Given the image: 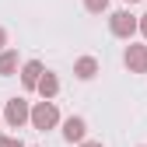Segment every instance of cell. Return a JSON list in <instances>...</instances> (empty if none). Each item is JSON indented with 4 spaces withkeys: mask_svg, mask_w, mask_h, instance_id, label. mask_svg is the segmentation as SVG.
Listing matches in <instances>:
<instances>
[{
    "mask_svg": "<svg viewBox=\"0 0 147 147\" xmlns=\"http://www.w3.org/2000/svg\"><path fill=\"white\" fill-rule=\"evenodd\" d=\"M39 74H42V67H39V63H28V67H25V74H21V77H25V88H35V84H39Z\"/></svg>",
    "mask_w": 147,
    "mask_h": 147,
    "instance_id": "6",
    "label": "cell"
},
{
    "mask_svg": "<svg viewBox=\"0 0 147 147\" xmlns=\"http://www.w3.org/2000/svg\"><path fill=\"white\" fill-rule=\"evenodd\" d=\"M63 133H67V140H81L84 137V119H67Z\"/></svg>",
    "mask_w": 147,
    "mask_h": 147,
    "instance_id": "5",
    "label": "cell"
},
{
    "mask_svg": "<svg viewBox=\"0 0 147 147\" xmlns=\"http://www.w3.org/2000/svg\"><path fill=\"white\" fill-rule=\"evenodd\" d=\"M25 119H28V105H25L21 98H14V102L7 105V123H11V126H21Z\"/></svg>",
    "mask_w": 147,
    "mask_h": 147,
    "instance_id": "2",
    "label": "cell"
},
{
    "mask_svg": "<svg viewBox=\"0 0 147 147\" xmlns=\"http://www.w3.org/2000/svg\"><path fill=\"white\" fill-rule=\"evenodd\" d=\"M84 147H102V144H84Z\"/></svg>",
    "mask_w": 147,
    "mask_h": 147,
    "instance_id": "13",
    "label": "cell"
},
{
    "mask_svg": "<svg viewBox=\"0 0 147 147\" xmlns=\"http://www.w3.org/2000/svg\"><path fill=\"white\" fill-rule=\"evenodd\" d=\"M95 74V60H81L77 63V77H91Z\"/></svg>",
    "mask_w": 147,
    "mask_h": 147,
    "instance_id": "9",
    "label": "cell"
},
{
    "mask_svg": "<svg viewBox=\"0 0 147 147\" xmlns=\"http://www.w3.org/2000/svg\"><path fill=\"white\" fill-rule=\"evenodd\" d=\"M109 0H88V11H105Z\"/></svg>",
    "mask_w": 147,
    "mask_h": 147,
    "instance_id": "10",
    "label": "cell"
},
{
    "mask_svg": "<svg viewBox=\"0 0 147 147\" xmlns=\"http://www.w3.org/2000/svg\"><path fill=\"white\" fill-rule=\"evenodd\" d=\"M133 28H137V21H133L130 14H112V32L116 35H130Z\"/></svg>",
    "mask_w": 147,
    "mask_h": 147,
    "instance_id": "3",
    "label": "cell"
},
{
    "mask_svg": "<svg viewBox=\"0 0 147 147\" xmlns=\"http://www.w3.org/2000/svg\"><path fill=\"white\" fill-rule=\"evenodd\" d=\"M0 42H4V32H0Z\"/></svg>",
    "mask_w": 147,
    "mask_h": 147,
    "instance_id": "14",
    "label": "cell"
},
{
    "mask_svg": "<svg viewBox=\"0 0 147 147\" xmlns=\"http://www.w3.org/2000/svg\"><path fill=\"white\" fill-rule=\"evenodd\" d=\"M32 119H35V126H39V130H49V126L53 123H56V109H53V105H39V109H35V112H32Z\"/></svg>",
    "mask_w": 147,
    "mask_h": 147,
    "instance_id": "1",
    "label": "cell"
},
{
    "mask_svg": "<svg viewBox=\"0 0 147 147\" xmlns=\"http://www.w3.org/2000/svg\"><path fill=\"white\" fill-rule=\"evenodd\" d=\"M144 35H147V18H144Z\"/></svg>",
    "mask_w": 147,
    "mask_h": 147,
    "instance_id": "12",
    "label": "cell"
},
{
    "mask_svg": "<svg viewBox=\"0 0 147 147\" xmlns=\"http://www.w3.org/2000/svg\"><path fill=\"white\" fill-rule=\"evenodd\" d=\"M39 91H42V95H53V91H56V77H53V74H46V77L39 81Z\"/></svg>",
    "mask_w": 147,
    "mask_h": 147,
    "instance_id": "8",
    "label": "cell"
},
{
    "mask_svg": "<svg viewBox=\"0 0 147 147\" xmlns=\"http://www.w3.org/2000/svg\"><path fill=\"white\" fill-rule=\"evenodd\" d=\"M14 67H18V53H4V56H0V74L7 77Z\"/></svg>",
    "mask_w": 147,
    "mask_h": 147,
    "instance_id": "7",
    "label": "cell"
},
{
    "mask_svg": "<svg viewBox=\"0 0 147 147\" xmlns=\"http://www.w3.org/2000/svg\"><path fill=\"white\" fill-rule=\"evenodd\" d=\"M0 147H21V140H14V137H0Z\"/></svg>",
    "mask_w": 147,
    "mask_h": 147,
    "instance_id": "11",
    "label": "cell"
},
{
    "mask_svg": "<svg viewBox=\"0 0 147 147\" xmlns=\"http://www.w3.org/2000/svg\"><path fill=\"white\" fill-rule=\"evenodd\" d=\"M126 63H130L133 70H144V67H147V49H140V46H133L130 53H126Z\"/></svg>",
    "mask_w": 147,
    "mask_h": 147,
    "instance_id": "4",
    "label": "cell"
}]
</instances>
